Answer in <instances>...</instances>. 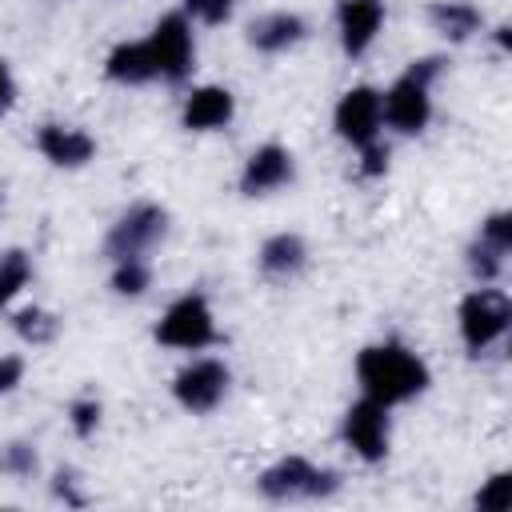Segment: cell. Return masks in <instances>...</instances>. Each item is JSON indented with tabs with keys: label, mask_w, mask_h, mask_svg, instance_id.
<instances>
[{
	"label": "cell",
	"mask_w": 512,
	"mask_h": 512,
	"mask_svg": "<svg viewBox=\"0 0 512 512\" xmlns=\"http://www.w3.org/2000/svg\"><path fill=\"white\" fill-rule=\"evenodd\" d=\"M356 380L368 400L392 408L428 388V364L404 344H372L356 356Z\"/></svg>",
	"instance_id": "cell-1"
},
{
	"label": "cell",
	"mask_w": 512,
	"mask_h": 512,
	"mask_svg": "<svg viewBox=\"0 0 512 512\" xmlns=\"http://www.w3.org/2000/svg\"><path fill=\"white\" fill-rule=\"evenodd\" d=\"M440 68H444L440 56L416 60V64H412V68H408V72L380 96V112H384V120H388L396 132H404V136L424 132V124H428V116H432L428 84L440 76Z\"/></svg>",
	"instance_id": "cell-2"
},
{
	"label": "cell",
	"mask_w": 512,
	"mask_h": 512,
	"mask_svg": "<svg viewBox=\"0 0 512 512\" xmlns=\"http://www.w3.org/2000/svg\"><path fill=\"white\" fill-rule=\"evenodd\" d=\"M256 488L276 504H284V500H316V496H332L340 488V476L332 468L308 464L304 456H284L256 480Z\"/></svg>",
	"instance_id": "cell-3"
},
{
	"label": "cell",
	"mask_w": 512,
	"mask_h": 512,
	"mask_svg": "<svg viewBox=\"0 0 512 512\" xmlns=\"http://www.w3.org/2000/svg\"><path fill=\"white\" fill-rule=\"evenodd\" d=\"M156 340L168 348H180V352H200V348L216 344V316H212L208 300L196 292L172 300L156 324Z\"/></svg>",
	"instance_id": "cell-4"
},
{
	"label": "cell",
	"mask_w": 512,
	"mask_h": 512,
	"mask_svg": "<svg viewBox=\"0 0 512 512\" xmlns=\"http://www.w3.org/2000/svg\"><path fill=\"white\" fill-rule=\"evenodd\" d=\"M508 320H512V304L500 288H476L460 300V336L472 352H484L488 344H496Z\"/></svg>",
	"instance_id": "cell-5"
},
{
	"label": "cell",
	"mask_w": 512,
	"mask_h": 512,
	"mask_svg": "<svg viewBox=\"0 0 512 512\" xmlns=\"http://www.w3.org/2000/svg\"><path fill=\"white\" fill-rule=\"evenodd\" d=\"M164 232H168V212L156 208V204H136V208H128V212L112 224V232H108V240H104V252H108L112 260H136V256H144L156 240H164Z\"/></svg>",
	"instance_id": "cell-6"
},
{
	"label": "cell",
	"mask_w": 512,
	"mask_h": 512,
	"mask_svg": "<svg viewBox=\"0 0 512 512\" xmlns=\"http://www.w3.org/2000/svg\"><path fill=\"white\" fill-rule=\"evenodd\" d=\"M144 44H148V52H152L156 76H164V80L176 84V80H184V76L192 72L196 48H192V28H188V16H184V12L160 16L156 28H152V36H148Z\"/></svg>",
	"instance_id": "cell-7"
},
{
	"label": "cell",
	"mask_w": 512,
	"mask_h": 512,
	"mask_svg": "<svg viewBox=\"0 0 512 512\" xmlns=\"http://www.w3.org/2000/svg\"><path fill=\"white\" fill-rule=\"evenodd\" d=\"M344 444L360 456V460H368V464H376V460H384V452H388V408L384 404H376V400H356L348 412H344Z\"/></svg>",
	"instance_id": "cell-8"
},
{
	"label": "cell",
	"mask_w": 512,
	"mask_h": 512,
	"mask_svg": "<svg viewBox=\"0 0 512 512\" xmlns=\"http://www.w3.org/2000/svg\"><path fill=\"white\" fill-rule=\"evenodd\" d=\"M224 392H228V368L220 360H192L172 380V396L188 412H212L224 400Z\"/></svg>",
	"instance_id": "cell-9"
},
{
	"label": "cell",
	"mask_w": 512,
	"mask_h": 512,
	"mask_svg": "<svg viewBox=\"0 0 512 512\" xmlns=\"http://www.w3.org/2000/svg\"><path fill=\"white\" fill-rule=\"evenodd\" d=\"M380 124H384V112H380V92L376 88L356 84V88H348L340 96V104H336V132L348 144H356V148L372 144L380 136Z\"/></svg>",
	"instance_id": "cell-10"
},
{
	"label": "cell",
	"mask_w": 512,
	"mask_h": 512,
	"mask_svg": "<svg viewBox=\"0 0 512 512\" xmlns=\"http://www.w3.org/2000/svg\"><path fill=\"white\" fill-rule=\"evenodd\" d=\"M292 180V152L280 148V144H264L248 156L244 172H240V192L244 196H264V192H276Z\"/></svg>",
	"instance_id": "cell-11"
},
{
	"label": "cell",
	"mask_w": 512,
	"mask_h": 512,
	"mask_svg": "<svg viewBox=\"0 0 512 512\" xmlns=\"http://www.w3.org/2000/svg\"><path fill=\"white\" fill-rule=\"evenodd\" d=\"M340 44L348 56H364L384 24V4L380 0H340Z\"/></svg>",
	"instance_id": "cell-12"
},
{
	"label": "cell",
	"mask_w": 512,
	"mask_h": 512,
	"mask_svg": "<svg viewBox=\"0 0 512 512\" xmlns=\"http://www.w3.org/2000/svg\"><path fill=\"white\" fill-rule=\"evenodd\" d=\"M36 144L60 168H84L96 156V140L84 128H68V124H44L40 136H36Z\"/></svg>",
	"instance_id": "cell-13"
},
{
	"label": "cell",
	"mask_w": 512,
	"mask_h": 512,
	"mask_svg": "<svg viewBox=\"0 0 512 512\" xmlns=\"http://www.w3.org/2000/svg\"><path fill=\"white\" fill-rule=\"evenodd\" d=\"M236 112V100L228 88L220 84H204L196 88L188 100H184V128L192 132H212V128H224Z\"/></svg>",
	"instance_id": "cell-14"
},
{
	"label": "cell",
	"mask_w": 512,
	"mask_h": 512,
	"mask_svg": "<svg viewBox=\"0 0 512 512\" xmlns=\"http://www.w3.org/2000/svg\"><path fill=\"white\" fill-rule=\"evenodd\" d=\"M304 36V20L296 12H268L248 24V40L256 52H284Z\"/></svg>",
	"instance_id": "cell-15"
},
{
	"label": "cell",
	"mask_w": 512,
	"mask_h": 512,
	"mask_svg": "<svg viewBox=\"0 0 512 512\" xmlns=\"http://www.w3.org/2000/svg\"><path fill=\"white\" fill-rule=\"evenodd\" d=\"M104 72L116 80V84H148L156 76V64H152V52L144 40H132V44H116L104 60Z\"/></svg>",
	"instance_id": "cell-16"
},
{
	"label": "cell",
	"mask_w": 512,
	"mask_h": 512,
	"mask_svg": "<svg viewBox=\"0 0 512 512\" xmlns=\"http://www.w3.org/2000/svg\"><path fill=\"white\" fill-rule=\"evenodd\" d=\"M304 260H308V248H304V240H300L296 232L268 236L264 248H260V268H264L268 276H280V280L296 276V272L304 268Z\"/></svg>",
	"instance_id": "cell-17"
},
{
	"label": "cell",
	"mask_w": 512,
	"mask_h": 512,
	"mask_svg": "<svg viewBox=\"0 0 512 512\" xmlns=\"http://www.w3.org/2000/svg\"><path fill=\"white\" fill-rule=\"evenodd\" d=\"M428 20H432V28L440 32V36H448V40H468L472 32H480V12H476V4H468V0H436L432 8H428Z\"/></svg>",
	"instance_id": "cell-18"
},
{
	"label": "cell",
	"mask_w": 512,
	"mask_h": 512,
	"mask_svg": "<svg viewBox=\"0 0 512 512\" xmlns=\"http://www.w3.org/2000/svg\"><path fill=\"white\" fill-rule=\"evenodd\" d=\"M28 276H32V264H28L24 252H4L0 256V308L28 284Z\"/></svg>",
	"instance_id": "cell-19"
},
{
	"label": "cell",
	"mask_w": 512,
	"mask_h": 512,
	"mask_svg": "<svg viewBox=\"0 0 512 512\" xmlns=\"http://www.w3.org/2000/svg\"><path fill=\"white\" fill-rule=\"evenodd\" d=\"M148 280H152V272H148V264L136 256V260H116V272H112V288L120 292V296H140L144 288H148Z\"/></svg>",
	"instance_id": "cell-20"
},
{
	"label": "cell",
	"mask_w": 512,
	"mask_h": 512,
	"mask_svg": "<svg viewBox=\"0 0 512 512\" xmlns=\"http://www.w3.org/2000/svg\"><path fill=\"white\" fill-rule=\"evenodd\" d=\"M512 504V476L508 472H496L480 492H476V508L480 512H508Z\"/></svg>",
	"instance_id": "cell-21"
},
{
	"label": "cell",
	"mask_w": 512,
	"mask_h": 512,
	"mask_svg": "<svg viewBox=\"0 0 512 512\" xmlns=\"http://www.w3.org/2000/svg\"><path fill=\"white\" fill-rule=\"evenodd\" d=\"M16 332H20L28 344H44V340H52L56 320H52L48 312H40V308H24V312H16Z\"/></svg>",
	"instance_id": "cell-22"
},
{
	"label": "cell",
	"mask_w": 512,
	"mask_h": 512,
	"mask_svg": "<svg viewBox=\"0 0 512 512\" xmlns=\"http://www.w3.org/2000/svg\"><path fill=\"white\" fill-rule=\"evenodd\" d=\"M504 256H508V252H500V248H492V244L476 240V244H472V252H468V264H472V272H476V276L488 284V280H496V276H500Z\"/></svg>",
	"instance_id": "cell-23"
},
{
	"label": "cell",
	"mask_w": 512,
	"mask_h": 512,
	"mask_svg": "<svg viewBox=\"0 0 512 512\" xmlns=\"http://www.w3.org/2000/svg\"><path fill=\"white\" fill-rule=\"evenodd\" d=\"M480 240L492 244V248H500V252H512V216H508V212L488 216V220L480 224Z\"/></svg>",
	"instance_id": "cell-24"
},
{
	"label": "cell",
	"mask_w": 512,
	"mask_h": 512,
	"mask_svg": "<svg viewBox=\"0 0 512 512\" xmlns=\"http://www.w3.org/2000/svg\"><path fill=\"white\" fill-rule=\"evenodd\" d=\"M188 16H196L200 24H224L236 8V0H184Z\"/></svg>",
	"instance_id": "cell-25"
},
{
	"label": "cell",
	"mask_w": 512,
	"mask_h": 512,
	"mask_svg": "<svg viewBox=\"0 0 512 512\" xmlns=\"http://www.w3.org/2000/svg\"><path fill=\"white\" fill-rule=\"evenodd\" d=\"M68 420H72V432H76V436H92L96 424H100V404H96V400H76V404L68 408Z\"/></svg>",
	"instance_id": "cell-26"
},
{
	"label": "cell",
	"mask_w": 512,
	"mask_h": 512,
	"mask_svg": "<svg viewBox=\"0 0 512 512\" xmlns=\"http://www.w3.org/2000/svg\"><path fill=\"white\" fill-rule=\"evenodd\" d=\"M4 468H8L12 476H32V472H36V452H32V444H12V448L4 452Z\"/></svg>",
	"instance_id": "cell-27"
},
{
	"label": "cell",
	"mask_w": 512,
	"mask_h": 512,
	"mask_svg": "<svg viewBox=\"0 0 512 512\" xmlns=\"http://www.w3.org/2000/svg\"><path fill=\"white\" fill-rule=\"evenodd\" d=\"M360 152H364V160H360V176H384V168H388V148L372 140V144H364Z\"/></svg>",
	"instance_id": "cell-28"
},
{
	"label": "cell",
	"mask_w": 512,
	"mask_h": 512,
	"mask_svg": "<svg viewBox=\"0 0 512 512\" xmlns=\"http://www.w3.org/2000/svg\"><path fill=\"white\" fill-rule=\"evenodd\" d=\"M24 380V360L20 356H0V396H8Z\"/></svg>",
	"instance_id": "cell-29"
},
{
	"label": "cell",
	"mask_w": 512,
	"mask_h": 512,
	"mask_svg": "<svg viewBox=\"0 0 512 512\" xmlns=\"http://www.w3.org/2000/svg\"><path fill=\"white\" fill-rule=\"evenodd\" d=\"M12 104H16V80H12L8 64L0 60V116H8V112H12Z\"/></svg>",
	"instance_id": "cell-30"
}]
</instances>
